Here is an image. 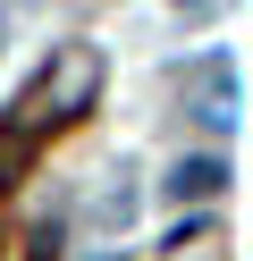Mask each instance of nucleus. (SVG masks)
<instances>
[{"mask_svg": "<svg viewBox=\"0 0 253 261\" xmlns=\"http://www.w3.org/2000/svg\"><path fill=\"white\" fill-rule=\"evenodd\" d=\"M219 186H228V160H177V169H169V194H177V202L186 194H219Z\"/></svg>", "mask_w": 253, "mask_h": 261, "instance_id": "obj_1", "label": "nucleus"}, {"mask_svg": "<svg viewBox=\"0 0 253 261\" xmlns=\"http://www.w3.org/2000/svg\"><path fill=\"white\" fill-rule=\"evenodd\" d=\"M186 9H202V0H186Z\"/></svg>", "mask_w": 253, "mask_h": 261, "instance_id": "obj_2", "label": "nucleus"}]
</instances>
